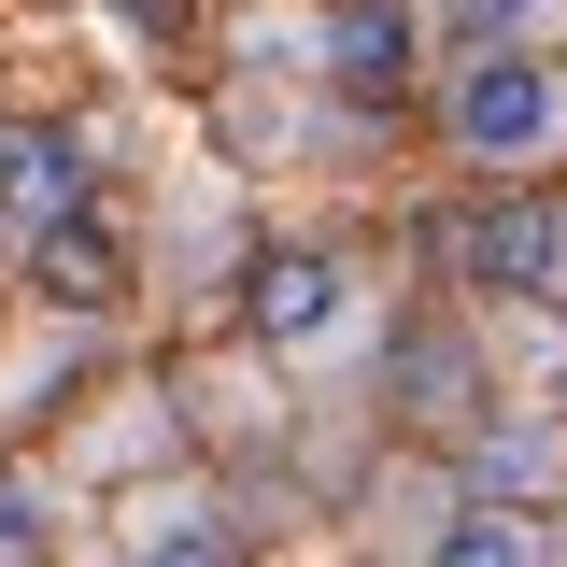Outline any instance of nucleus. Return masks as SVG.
Listing matches in <instances>:
<instances>
[{
	"label": "nucleus",
	"instance_id": "nucleus-5",
	"mask_svg": "<svg viewBox=\"0 0 567 567\" xmlns=\"http://www.w3.org/2000/svg\"><path fill=\"white\" fill-rule=\"evenodd\" d=\"M412 43H425V14H327V71L341 85H398Z\"/></svg>",
	"mask_w": 567,
	"mask_h": 567
},
{
	"label": "nucleus",
	"instance_id": "nucleus-7",
	"mask_svg": "<svg viewBox=\"0 0 567 567\" xmlns=\"http://www.w3.org/2000/svg\"><path fill=\"white\" fill-rule=\"evenodd\" d=\"M43 270H58V298H85V312H100V298H128V256H114L85 213H71V227H43Z\"/></svg>",
	"mask_w": 567,
	"mask_h": 567
},
{
	"label": "nucleus",
	"instance_id": "nucleus-1",
	"mask_svg": "<svg viewBox=\"0 0 567 567\" xmlns=\"http://www.w3.org/2000/svg\"><path fill=\"white\" fill-rule=\"evenodd\" d=\"M567 142V71L554 58H468L454 71V156L468 171H539Z\"/></svg>",
	"mask_w": 567,
	"mask_h": 567
},
{
	"label": "nucleus",
	"instance_id": "nucleus-8",
	"mask_svg": "<svg viewBox=\"0 0 567 567\" xmlns=\"http://www.w3.org/2000/svg\"><path fill=\"white\" fill-rule=\"evenodd\" d=\"M398 369H412V412H425V425H468V412H483V383H468V354L440 341V327H425V341L398 354Z\"/></svg>",
	"mask_w": 567,
	"mask_h": 567
},
{
	"label": "nucleus",
	"instance_id": "nucleus-2",
	"mask_svg": "<svg viewBox=\"0 0 567 567\" xmlns=\"http://www.w3.org/2000/svg\"><path fill=\"white\" fill-rule=\"evenodd\" d=\"M341 312H354V284H341V256H270V270H256V327H270L284 354L341 341Z\"/></svg>",
	"mask_w": 567,
	"mask_h": 567
},
{
	"label": "nucleus",
	"instance_id": "nucleus-10",
	"mask_svg": "<svg viewBox=\"0 0 567 567\" xmlns=\"http://www.w3.org/2000/svg\"><path fill=\"white\" fill-rule=\"evenodd\" d=\"M43 554V511H29V483H0V567H29Z\"/></svg>",
	"mask_w": 567,
	"mask_h": 567
},
{
	"label": "nucleus",
	"instance_id": "nucleus-3",
	"mask_svg": "<svg viewBox=\"0 0 567 567\" xmlns=\"http://www.w3.org/2000/svg\"><path fill=\"white\" fill-rule=\"evenodd\" d=\"M468 270H496V284H554V270H567V213H554V199H496L483 227H468Z\"/></svg>",
	"mask_w": 567,
	"mask_h": 567
},
{
	"label": "nucleus",
	"instance_id": "nucleus-9",
	"mask_svg": "<svg viewBox=\"0 0 567 567\" xmlns=\"http://www.w3.org/2000/svg\"><path fill=\"white\" fill-rule=\"evenodd\" d=\"M440 567H539V525H525V511H468V525L440 539Z\"/></svg>",
	"mask_w": 567,
	"mask_h": 567
},
{
	"label": "nucleus",
	"instance_id": "nucleus-6",
	"mask_svg": "<svg viewBox=\"0 0 567 567\" xmlns=\"http://www.w3.org/2000/svg\"><path fill=\"white\" fill-rule=\"evenodd\" d=\"M128 554H142V567H227V539H213V511H199V496H142Z\"/></svg>",
	"mask_w": 567,
	"mask_h": 567
},
{
	"label": "nucleus",
	"instance_id": "nucleus-4",
	"mask_svg": "<svg viewBox=\"0 0 567 567\" xmlns=\"http://www.w3.org/2000/svg\"><path fill=\"white\" fill-rule=\"evenodd\" d=\"M0 199L29 213V227H71V213H85V156H71V142H0Z\"/></svg>",
	"mask_w": 567,
	"mask_h": 567
}]
</instances>
